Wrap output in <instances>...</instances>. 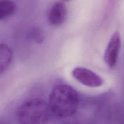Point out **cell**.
<instances>
[{"instance_id":"1","label":"cell","mask_w":124,"mask_h":124,"mask_svg":"<svg viewBox=\"0 0 124 124\" xmlns=\"http://www.w3.org/2000/svg\"><path fill=\"white\" fill-rule=\"evenodd\" d=\"M79 98L77 92L70 86L59 84L53 88L49 98L51 113L59 118L71 117L79 107Z\"/></svg>"},{"instance_id":"2","label":"cell","mask_w":124,"mask_h":124,"mask_svg":"<svg viewBox=\"0 0 124 124\" xmlns=\"http://www.w3.org/2000/svg\"><path fill=\"white\" fill-rule=\"evenodd\" d=\"M51 111L48 104L44 99H28L19 107L17 117L19 122L25 124H42L48 122Z\"/></svg>"},{"instance_id":"3","label":"cell","mask_w":124,"mask_h":124,"mask_svg":"<svg viewBox=\"0 0 124 124\" xmlns=\"http://www.w3.org/2000/svg\"><path fill=\"white\" fill-rule=\"evenodd\" d=\"M72 75L79 82L90 88H97L104 84L102 78L87 68H75L72 71Z\"/></svg>"},{"instance_id":"4","label":"cell","mask_w":124,"mask_h":124,"mask_svg":"<svg viewBox=\"0 0 124 124\" xmlns=\"http://www.w3.org/2000/svg\"><path fill=\"white\" fill-rule=\"evenodd\" d=\"M121 46V35L118 31L114 33L110 38L105 52L104 59L108 67L113 69L116 66L118 60Z\"/></svg>"},{"instance_id":"5","label":"cell","mask_w":124,"mask_h":124,"mask_svg":"<svg viewBox=\"0 0 124 124\" xmlns=\"http://www.w3.org/2000/svg\"><path fill=\"white\" fill-rule=\"evenodd\" d=\"M67 13V9L65 3L62 1H57L53 4L48 12V22L54 26L61 25L66 19Z\"/></svg>"},{"instance_id":"6","label":"cell","mask_w":124,"mask_h":124,"mask_svg":"<svg viewBox=\"0 0 124 124\" xmlns=\"http://www.w3.org/2000/svg\"><path fill=\"white\" fill-rule=\"evenodd\" d=\"M12 58V48L6 44H0V75L8 67Z\"/></svg>"},{"instance_id":"7","label":"cell","mask_w":124,"mask_h":124,"mask_svg":"<svg viewBox=\"0 0 124 124\" xmlns=\"http://www.w3.org/2000/svg\"><path fill=\"white\" fill-rule=\"evenodd\" d=\"M17 7L10 0H0V21L12 16L15 13Z\"/></svg>"},{"instance_id":"8","label":"cell","mask_w":124,"mask_h":124,"mask_svg":"<svg viewBox=\"0 0 124 124\" xmlns=\"http://www.w3.org/2000/svg\"><path fill=\"white\" fill-rule=\"evenodd\" d=\"M31 37L37 43H42L44 40V34L42 29L39 27L34 28L31 32Z\"/></svg>"},{"instance_id":"9","label":"cell","mask_w":124,"mask_h":124,"mask_svg":"<svg viewBox=\"0 0 124 124\" xmlns=\"http://www.w3.org/2000/svg\"><path fill=\"white\" fill-rule=\"evenodd\" d=\"M107 6H108V7H110L115 4L117 0H107Z\"/></svg>"},{"instance_id":"10","label":"cell","mask_w":124,"mask_h":124,"mask_svg":"<svg viewBox=\"0 0 124 124\" xmlns=\"http://www.w3.org/2000/svg\"><path fill=\"white\" fill-rule=\"evenodd\" d=\"M62 1H65V2H69V1H71V0H62Z\"/></svg>"}]
</instances>
